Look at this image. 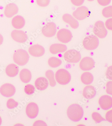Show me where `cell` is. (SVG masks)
<instances>
[{"instance_id":"6da1fadb","label":"cell","mask_w":112,"mask_h":126,"mask_svg":"<svg viewBox=\"0 0 112 126\" xmlns=\"http://www.w3.org/2000/svg\"><path fill=\"white\" fill-rule=\"evenodd\" d=\"M67 114L69 118L71 121L78 122L83 117L84 110L79 105L72 104L68 108Z\"/></svg>"},{"instance_id":"7a4b0ae2","label":"cell","mask_w":112,"mask_h":126,"mask_svg":"<svg viewBox=\"0 0 112 126\" xmlns=\"http://www.w3.org/2000/svg\"><path fill=\"white\" fill-rule=\"evenodd\" d=\"M29 56L27 51L24 49H17L14 53L13 60L14 62L20 66H24L29 61Z\"/></svg>"},{"instance_id":"3957f363","label":"cell","mask_w":112,"mask_h":126,"mask_svg":"<svg viewBox=\"0 0 112 126\" xmlns=\"http://www.w3.org/2000/svg\"><path fill=\"white\" fill-rule=\"evenodd\" d=\"M55 77L56 80L61 85L68 84L71 80V75L67 70L60 69L56 72Z\"/></svg>"},{"instance_id":"277c9868","label":"cell","mask_w":112,"mask_h":126,"mask_svg":"<svg viewBox=\"0 0 112 126\" xmlns=\"http://www.w3.org/2000/svg\"><path fill=\"white\" fill-rule=\"evenodd\" d=\"M99 42L97 37L94 35L88 36L84 38L83 42V46L88 50H93L98 46Z\"/></svg>"},{"instance_id":"5b68a950","label":"cell","mask_w":112,"mask_h":126,"mask_svg":"<svg viewBox=\"0 0 112 126\" xmlns=\"http://www.w3.org/2000/svg\"><path fill=\"white\" fill-rule=\"evenodd\" d=\"M64 59L66 61L70 63H77L80 60L81 55L78 51L75 49L68 50L64 54Z\"/></svg>"},{"instance_id":"8992f818","label":"cell","mask_w":112,"mask_h":126,"mask_svg":"<svg viewBox=\"0 0 112 126\" xmlns=\"http://www.w3.org/2000/svg\"><path fill=\"white\" fill-rule=\"evenodd\" d=\"M93 31L94 34L99 38H104L107 35V30L104 23L102 21H97L95 23Z\"/></svg>"},{"instance_id":"52a82bcc","label":"cell","mask_w":112,"mask_h":126,"mask_svg":"<svg viewBox=\"0 0 112 126\" xmlns=\"http://www.w3.org/2000/svg\"><path fill=\"white\" fill-rule=\"evenodd\" d=\"M57 37L59 41L63 43H67L71 40L72 37L71 32L66 29H61L57 32Z\"/></svg>"},{"instance_id":"ba28073f","label":"cell","mask_w":112,"mask_h":126,"mask_svg":"<svg viewBox=\"0 0 112 126\" xmlns=\"http://www.w3.org/2000/svg\"><path fill=\"white\" fill-rule=\"evenodd\" d=\"M56 26L54 22H49L42 28V32L43 35L47 37L54 36L56 32Z\"/></svg>"},{"instance_id":"9c48e42d","label":"cell","mask_w":112,"mask_h":126,"mask_svg":"<svg viewBox=\"0 0 112 126\" xmlns=\"http://www.w3.org/2000/svg\"><path fill=\"white\" fill-rule=\"evenodd\" d=\"M90 14V11L88 8L85 6H81L76 9L73 12L72 15L78 20H82L87 18Z\"/></svg>"},{"instance_id":"30bf717a","label":"cell","mask_w":112,"mask_h":126,"mask_svg":"<svg viewBox=\"0 0 112 126\" xmlns=\"http://www.w3.org/2000/svg\"><path fill=\"white\" fill-rule=\"evenodd\" d=\"M15 87L10 83L4 84L0 88V93L3 96L5 97H11L15 94Z\"/></svg>"},{"instance_id":"8fae6325","label":"cell","mask_w":112,"mask_h":126,"mask_svg":"<svg viewBox=\"0 0 112 126\" xmlns=\"http://www.w3.org/2000/svg\"><path fill=\"white\" fill-rule=\"evenodd\" d=\"M95 64V61L93 59L89 57H85L82 60L79 66L82 70L89 71L93 68Z\"/></svg>"},{"instance_id":"7c38bea8","label":"cell","mask_w":112,"mask_h":126,"mask_svg":"<svg viewBox=\"0 0 112 126\" xmlns=\"http://www.w3.org/2000/svg\"><path fill=\"white\" fill-rule=\"evenodd\" d=\"M11 35L14 40L20 43H25L28 38L26 33L22 30H14L12 31Z\"/></svg>"},{"instance_id":"4fadbf2b","label":"cell","mask_w":112,"mask_h":126,"mask_svg":"<svg viewBox=\"0 0 112 126\" xmlns=\"http://www.w3.org/2000/svg\"><path fill=\"white\" fill-rule=\"evenodd\" d=\"M39 113V108L37 105L34 102H31L28 104L26 108V113L30 118H35Z\"/></svg>"},{"instance_id":"5bb4252c","label":"cell","mask_w":112,"mask_h":126,"mask_svg":"<svg viewBox=\"0 0 112 126\" xmlns=\"http://www.w3.org/2000/svg\"><path fill=\"white\" fill-rule=\"evenodd\" d=\"M98 102L101 108L108 110L112 107V97L107 95H102L99 99Z\"/></svg>"},{"instance_id":"9a60e30c","label":"cell","mask_w":112,"mask_h":126,"mask_svg":"<svg viewBox=\"0 0 112 126\" xmlns=\"http://www.w3.org/2000/svg\"><path fill=\"white\" fill-rule=\"evenodd\" d=\"M30 55L35 57L42 56L44 54L45 49L43 47L39 45H35L30 47L29 48Z\"/></svg>"},{"instance_id":"2e32d148","label":"cell","mask_w":112,"mask_h":126,"mask_svg":"<svg viewBox=\"0 0 112 126\" xmlns=\"http://www.w3.org/2000/svg\"><path fill=\"white\" fill-rule=\"evenodd\" d=\"M19 8L15 4L10 3L5 7L4 10V15L6 17L11 18L18 13Z\"/></svg>"},{"instance_id":"e0dca14e","label":"cell","mask_w":112,"mask_h":126,"mask_svg":"<svg viewBox=\"0 0 112 126\" xmlns=\"http://www.w3.org/2000/svg\"><path fill=\"white\" fill-rule=\"evenodd\" d=\"M62 19L65 22L68 24L73 29H76L79 27L78 22L70 15L65 14L62 16Z\"/></svg>"},{"instance_id":"ac0fdd59","label":"cell","mask_w":112,"mask_h":126,"mask_svg":"<svg viewBox=\"0 0 112 126\" xmlns=\"http://www.w3.org/2000/svg\"><path fill=\"white\" fill-rule=\"evenodd\" d=\"M12 23L13 27L15 29H22L25 25V20L24 17L21 16H16L13 18Z\"/></svg>"},{"instance_id":"d6986e66","label":"cell","mask_w":112,"mask_h":126,"mask_svg":"<svg viewBox=\"0 0 112 126\" xmlns=\"http://www.w3.org/2000/svg\"><path fill=\"white\" fill-rule=\"evenodd\" d=\"M96 92L95 88L92 85L86 86L84 89L83 95L84 97L87 99L93 98L96 95Z\"/></svg>"},{"instance_id":"ffe728a7","label":"cell","mask_w":112,"mask_h":126,"mask_svg":"<svg viewBox=\"0 0 112 126\" xmlns=\"http://www.w3.org/2000/svg\"><path fill=\"white\" fill-rule=\"evenodd\" d=\"M67 49V46L64 44H55L50 46L49 50L51 54H56L60 52H63Z\"/></svg>"},{"instance_id":"44dd1931","label":"cell","mask_w":112,"mask_h":126,"mask_svg":"<svg viewBox=\"0 0 112 126\" xmlns=\"http://www.w3.org/2000/svg\"><path fill=\"white\" fill-rule=\"evenodd\" d=\"M35 86L37 90L43 91L46 89L48 86V82L46 78L40 77L35 81Z\"/></svg>"},{"instance_id":"7402d4cb","label":"cell","mask_w":112,"mask_h":126,"mask_svg":"<svg viewBox=\"0 0 112 126\" xmlns=\"http://www.w3.org/2000/svg\"><path fill=\"white\" fill-rule=\"evenodd\" d=\"M19 72L18 66L14 64H9L6 67L5 72L6 74L10 77H14L16 76Z\"/></svg>"},{"instance_id":"603a6c76","label":"cell","mask_w":112,"mask_h":126,"mask_svg":"<svg viewBox=\"0 0 112 126\" xmlns=\"http://www.w3.org/2000/svg\"><path fill=\"white\" fill-rule=\"evenodd\" d=\"M20 78L21 80L25 83L29 82L32 78V74L29 70L23 69L20 71Z\"/></svg>"},{"instance_id":"cb8c5ba5","label":"cell","mask_w":112,"mask_h":126,"mask_svg":"<svg viewBox=\"0 0 112 126\" xmlns=\"http://www.w3.org/2000/svg\"><path fill=\"white\" fill-rule=\"evenodd\" d=\"M81 79L83 83L86 85L90 84L93 82V75L89 72H85L82 74Z\"/></svg>"},{"instance_id":"d4e9b609","label":"cell","mask_w":112,"mask_h":126,"mask_svg":"<svg viewBox=\"0 0 112 126\" xmlns=\"http://www.w3.org/2000/svg\"><path fill=\"white\" fill-rule=\"evenodd\" d=\"M62 63V61L60 59L55 57H51L49 59L48 64L52 68H56L60 66Z\"/></svg>"},{"instance_id":"484cf974","label":"cell","mask_w":112,"mask_h":126,"mask_svg":"<svg viewBox=\"0 0 112 126\" xmlns=\"http://www.w3.org/2000/svg\"><path fill=\"white\" fill-rule=\"evenodd\" d=\"M45 75L48 79L50 86L54 87L56 85V82L55 80L54 72L51 70H48L45 73Z\"/></svg>"},{"instance_id":"4316f807","label":"cell","mask_w":112,"mask_h":126,"mask_svg":"<svg viewBox=\"0 0 112 126\" xmlns=\"http://www.w3.org/2000/svg\"><path fill=\"white\" fill-rule=\"evenodd\" d=\"M102 14L106 18L112 17V6H107L104 8L102 11Z\"/></svg>"},{"instance_id":"83f0119b","label":"cell","mask_w":112,"mask_h":126,"mask_svg":"<svg viewBox=\"0 0 112 126\" xmlns=\"http://www.w3.org/2000/svg\"><path fill=\"white\" fill-rule=\"evenodd\" d=\"M93 119L97 123H99L102 121L105 120L104 118L99 113L97 112H94L92 114Z\"/></svg>"},{"instance_id":"f1b7e54d","label":"cell","mask_w":112,"mask_h":126,"mask_svg":"<svg viewBox=\"0 0 112 126\" xmlns=\"http://www.w3.org/2000/svg\"><path fill=\"white\" fill-rule=\"evenodd\" d=\"M24 91L28 95H31L34 93L35 87L33 85L31 84H27L25 87Z\"/></svg>"},{"instance_id":"f546056e","label":"cell","mask_w":112,"mask_h":126,"mask_svg":"<svg viewBox=\"0 0 112 126\" xmlns=\"http://www.w3.org/2000/svg\"><path fill=\"white\" fill-rule=\"evenodd\" d=\"M18 103L17 102L14 101L13 99L11 98L7 101V107L9 109H12L18 106Z\"/></svg>"},{"instance_id":"4dcf8cb0","label":"cell","mask_w":112,"mask_h":126,"mask_svg":"<svg viewBox=\"0 0 112 126\" xmlns=\"http://www.w3.org/2000/svg\"><path fill=\"white\" fill-rule=\"evenodd\" d=\"M38 5L41 7H46L50 3V0H36Z\"/></svg>"},{"instance_id":"1f68e13d","label":"cell","mask_w":112,"mask_h":126,"mask_svg":"<svg viewBox=\"0 0 112 126\" xmlns=\"http://www.w3.org/2000/svg\"><path fill=\"white\" fill-rule=\"evenodd\" d=\"M106 92L108 94L112 95V81H109L106 84Z\"/></svg>"},{"instance_id":"d6a6232c","label":"cell","mask_w":112,"mask_h":126,"mask_svg":"<svg viewBox=\"0 0 112 126\" xmlns=\"http://www.w3.org/2000/svg\"><path fill=\"white\" fill-rule=\"evenodd\" d=\"M105 74L107 79L112 80V66H110L107 68Z\"/></svg>"},{"instance_id":"836d02e7","label":"cell","mask_w":112,"mask_h":126,"mask_svg":"<svg viewBox=\"0 0 112 126\" xmlns=\"http://www.w3.org/2000/svg\"><path fill=\"white\" fill-rule=\"evenodd\" d=\"M105 118L108 122L112 123V109L106 112L105 114Z\"/></svg>"},{"instance_id":"e575fe53","label":"cell","mask_w":112,"mask_h":126,"mask_svg":"<svg viewBox=\"0 0 112 126\" xmlns=\"http://www.w3.org/2000/svg\"><path fill=\"white\" fill-rule=\"evenodd\" d=\"M105 26L109 30L112 31V18L107 19L105 23Z\"/></svg>"},{"instance_id":"d590c367","label":"cell","mask_w":112,"mask_h":126,"mask_svg":"<svg viewBox=\"0 0 112 126\" xmlns=\"http://www.w3.org/2000/svg\"><path fill=\"white\" fill-rule=\"evenodd\" d=\"M97 1L100 5L105 6L110 4L111 0H97Z\"/></svg>"},{"instance_id":"8d00e7d4","label":"cell","mask_w":112,"mask_h":126,"mask_svg":"<svg viewBox=\"0 0 112 126\" xmlns=\"http://www.w3.org/2000/svg\"><path fill=\"white\" fill-rule=\"evenodd\" d=\"M72 4L76 6H80L82 5L85 0H70Z\"/></svg>"},{"instance_id":"74e56055","label":"cell","mask_w":112,"mask_h":126,"mask_svg":"<svg viewBox=\"0 0 112 126\" xmlns=\"http://www.w3.org/2000/svg\"><path fill=\"white\" fill-rule=\"evenodd\" d=\"M33 126H47L44 122L42 120H37L35 122L33 125Z\"/></svg>"},{"instance_id":"f35d334b","label":"cell","mask_w":112,"mask_h":126,"mask_svg":"<svg viewBox=\"0 0 112 126\" xmlns=\"http://www.w3.org/2000/svg\"><path fill=\"white\" fill-rule=\"evenodd\" d=\"M3 38L1 34H0V46L2 44L3 42Z\"/></svg>"},{"instance_id":"ab89813d","label":"cell","mask_w":112,"mask_h":126,"mask_svg":"<svg viewBox=\"0 0 112 126\" xmlns=\"http://www.w3.org/2000/svg\"><path fill=\"white\" fill-rule=\"evenodd\" d=\"M2 119L1 117L0 116V126L2 124Z\"/></svg>"},{"instance_id":"60d3db41","label":"cell","mask_w":112,"mask_h":126,"mask_svg":"<svg viewBox=\"0 0 112 126\" xmlns=\"http://www.w3.org/2000/svg\"><path fill=\"white\" fill-rule=\"evenodd\" d=\"M87 0L88 1H93L94 0Z\"/></svg>"}]
</instances>
